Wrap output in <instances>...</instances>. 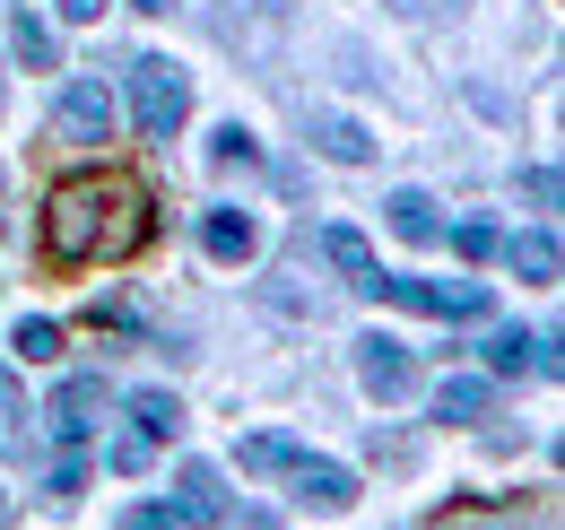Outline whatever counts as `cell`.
<instances>
[{"mask_svg": "<svg viewBox=\"0 0 565 530\" xmlns=\"http://www.w3.org/2000/svg\"><path fill=\"white\" fill-rule=\"evenodd\" d=\"M148 244H157V200L131 174H71V183H53L35 218V262L53 278H78L96 262H140Z\"/></svg>", "mask_w": 565, "mask_h": 530, "instance_id": "1", "label": "cell"}, {"mask_svg": "<svg viewBox=\"0 0 565 530\" xmlns=\"http://www.w3.org/2000/svg\"><path fill=\"white\" fill-rule=\"evenodd\" d=\"M356 296L401 305V314H426V322H479V314H488V287H479V278H401V269H374Z\"/></svg>", "mask_w": 565, "mask_h": 530, "instance_id": "2", "label": "cell"}, {"mask_svg": "<svg viewBox=\"0 0 565 530\" xmlns=\"http://www.w3.org/2000/svg\"><path fill=\"white\" fill-rule=\"evenodd\" d=\"M131 114H140L148 139H174L183 114H192V78L174 62H131Z\"/></svg>", "mask_w": 565, "mask_h": 530, "instance_id": "3", "label": "cell"}, {"mask_svg": "<svg viewBox=\"0 0 565 530\" xmlns=\"http://www.w3.org/2000/svg\"><path fill=\"white\" fill-rule=\"evenodd\" d=\"M53 131L71 139V148H105V139H114V96H105V78H78V87H62Z\"/></svg>", "mask_w": 565, "mask_h": 530, "instance_id": "4", "label": "cell"}, {"mask_svg": "<svg viewBox=\"0 0 565 530\" xmlns=\"http://www.w3.org/2000/svg\"><path fill=\"white\" fill-rule=\"evenodd\" d=\"M356 383L374 400H409L418 392V357H409L401 339H356Z\"/></svg>", "mask_w": 565, "mask_h": 530, "instance_id": "5", "label": "cell"}, {"mask_svg": "<svg viewBox=\"0 0 565 530\" xmlns=\"http://www.w3.org/2000/svg\"><path fill=\"white\" fill-rule=\"evenodd\" d=\"M226 513H235V505H226V478H217L210 462H183L174 469V522H226Z\"/></svg>", "mask_w": 565, "mask_h": 530, "instance_id": "6", "label": "cell"}, {"mask_svg": "<svg viewBox=\"0 0 565 530\" xmlns=\"http://www.w3.org/2000/svg\"><path fill=\"white\" fill-rule=\"evenodd\" d=\"M96 409H105V374H78V383L53 392L44 417H53V435H62V444H87V435H96Z\"/></svg>", "mask_w": 565, "mask_h": 530, "instance_id": "7", "label": "cell"}, {"mask_svg": "<svg viewBox=\"0 0 565 530\" xmlns=\"http://www.w3.org/2000/svg\"><path fill=\"white\" fill-rule=\"evenodd\" d=\"M201 244H210V262L244 269L262 253V226H253V209H210V218H201Z\"/></svg>", "mask_w": 565, "mask_h": 530, "instance_id": "8", "label": "cell"}, {"mask_svg": "<svg viewBox=\"0 0 565 530\" xmlns=\"http://www.w3.org/2000/svg\"><path fill=\"white\" fill-rule=\"evenodd\" d=\"M488 374L495 383H522V374H557V348L531 331H495L488 339Z\"/></svg>", "mask_w": 565, "mask_h": 530, "instance_id": "9", "label": "cell"}, {"mask_svg": "<svg viewBox=\"0 0 565 530\" xmlns=\"http://www.w3.org/2000/svg\"><path fill=\"white\" fill-rule=\"evenodd\" d=\"M287 478H296V505H313V513H349L356 505V478L340 462H296Z\"/></svg>", "mask_w": 565, "mask_h": 530, "instance_id": "10", "label": "cell"}, {"mask_svg": "<svg viewBox=\"0 0 565 530\" xmlns=\"http://www.w3.org/2000/svg\"><path fill=\"white\" fill-rule=\"evenodd\" d=\"M435 417H444V426H479V417H495V383H488V374H452V383L435 392Z\"/></svg>", "mask_w": 565, "mask_h": 530, "instance_id": "11", "label": "cell"}, {"mask_svg": "<svg viewBox=\"0 0 565 530\" xmlns=\"http://www.w3.org/2000/svg\"><path fill=\"white\" fill-rule=\"evenodd\" d=\"M522 522H548V513H522V505H479V496H461V505H444L426 530H522Z\"/></svg>", "mask_w": 565, "mask_h": 530, "instance_id": "12", "label": "cell"}, {"mask_svg": "<svg viewBox=\"0 0 565 530\" xmlns=\"http://www.w3.org/2000/svg\"><path fill=\"white\" fill-rule=\"evenodd\" d=\"M9 53H18L26 70H62V35H53L35 9H18V18H9Z\"/></svg>", "mask_w": 565, "mask_h": 530, "instance_id": "13", "label": "cell"}, {"mask_svg": "<svg viewBox=\"0 0 565 530\" xmlns=\"http://www.w3.org/2000/svg\"><path fill=\"white\" fill-rule=\"evenodd\" d=\"M383 209H392V235H401V244H444V218H435L426 192H392Z\"/></svg>", "mask_w": 565, "mask_h": 530, "instance_id": "14", "label": "cell"}, {"mask_svg": "<svg viewBox=\"0 0 565 530\" xmlns=\"http://www.w3.org/2000/svg\"><path fill=\"white\" fill-rule=\"evenodd\" d=\"M131 435L174 444V435H183V400H174V392H131Z\"/></svg>", "mask_w": 565, "mask_h": 530, "instance_id": "15", "label": "cell"}, {"mask_svg": "<svg viewBox=\"0 0 565 530\" xmlns=\"http://www.w3.org/2000/svg\"><path fill=\"white\" fill-rule=\"evenodd\" d=\"M235 462H244V478H287L305 453H296V435H244V444H235Z\"/></svg>", "mask_w": 565, "mask_h": 530, "instance_id": "16", "label": "cell"}, {"mask_svg": "<svg viewBox=\"0 0 565 530\" xmlns=\"http://www.w3.org/2000/svg\"><path fill=\"white\" fill-rule=\"evenodd\" d=\"M322 262L340 269V278H349V287H365V278H374V244H365V235H356V226H331V235H322Z\"/></svg>", "mask_w": 565, "mask_h": 530, "instance_id": "17", "label": "cell"}, {"mask_svg": "<svg viewBox=\"0 0 565 530\" xmlns=\"http://www.w3.org/2000/svg\"><path fill=\"white\" fill-rule=\"evenodd\" d=\"M313 139H322V157H340V166H365V157H374V131H365V123H349V114H322V123H313Z\"/></svg>", "mask_w": 565, "mask_h": 530, "instance_id": "18", "label": "cell"}, {"mask_svg": "<svg viewBox=\"0 0 565 530\" xmlns=\"http://www.w3.org/2000/svg\"><path fill=\"white\" fill-rule=\"evenodd\" d=\"M495 253L522 269L531 287H557V244H548V235H513V244H495Z\"/></svg>", "mask_w": 565, "mask_h": 530, "instance_id": "19", "label": "cell"}, {"mask_svg": "<svg viewBox=\"0 0 565 530\" xmlns=\"http://www.w3.org/2000/svg\"><path fill=\"white\" fill-rule=\"evenodd\" d=\"M35 435H26V392H18V374H0V453L18 462Z\"/></svg>", "mask_w": 565, "mask_h": 530, "instance_id": "20", "label": "cell"}, {"mask_svg": "<svg viewBox=\"0 0 565 530\" xmlns=\"http://www.w3.org/2000/svg\"><path fill=\"white\" fill-rule=\"evenodd\" d=\"M210 166H217V174H235V166H244V174H253V166H262V139L244 131V123H226V131L210 139Z\"/></svg>", "mask_w": 565, "mask_h": 530, "instance_id": "21", "label": "cell"}, {"mask_svg": "<svg viewBox=\"0 0 565 530\" xmlns=\"http://www.w3.org/2000/svg\"><path fill=\"white\" fill-rule=\"evenodd\" d=\"M9 348H18V357H35V365H53V357H62V322H35V314H26Z\"/></svg>", "mask_w": 565, "mask_h": 530, "instance_id": "22", "label": "cell"}, {"mask_svg": "<svg viewBox=\"0 0 565 530\" xmlns=\"http://www.w3.org/2000/svg\"><path fill=\"white\" fill-rule=\"evenodd\" d=\"M78 487H87V444H62V462H53V496L71 505Z\"/></svg>", "mask_w": 565, "mask_h": 530, "instance_id": "23", "label": "cell"}, {"mask_svg": "<svg viewBox=\"0 0 565 530\" xmlns=\"http://www.w3.org/2000/svg\"><path fill=\"white\" fill-rule=\"evenodd\" d=\"M495 244H504V235L479 226V218H470V226H452V253H461V262H495Z\"/></svg>", "mask_w": 565, "mask_h": 530, "instance_id": "24", "label": "cell"}, {"mask_svg": "<svg viewBox=\"0 0 565 530\" xmlns=\"http://www.w3.org/2000/svg\"><path fill=\"white\" fill-rule=\"evenodd\" d=\"M105 462L122 469V478H140V469L157 462V444H148V435H114V453H105Z\"/></svg>", "mask_w": 565, "mask_h": 530, "instance_id": "25", "label": "cell"}, {"mask_svg": "<svg viewBox=\"0 0 565 530\" xmlns=\"http://www.w3.org/2000/svg\"><path fill=\"white\" fill-rule=\"evenodd\" d=\"M522 192L540 200V209H557V192H565V183H557V166H531V174H522Z\"/></svg>", "mask_w": 565, "mask_h": 530, "instance_id": "26", "label": "cell"}, {"mask_svg": "<svg viewBox=\"0 0 565 530\" xmlns=\"http://www.w3.org/2000/svg\"><path fill=\"white\" fill-rule=\"evenodd\" d=\"M122 530H183L174 513H157V505H140V513H122Z\"/></svg>", "mask_w": 565, "mask_h": 530, "instance_id": "27", "label": "cell"}, {"mask_svg": "<svg viewBox=\"0 0 565 530\" xmlns=\"http://www.w3.org/2000/svg\"><path fill=\"white\" fill-rule=\"evenodd\" d=\"M62 18H71V26H96V18H105V0H62Z\"/></svg>", "mask_w": 565, "mask_h": 530, "instance_id": "28", "label": "cell"}, {"mask_svg": "<svg viewBox=\"0 0 565 530\" xmlns=\"http://www.w3.org/2000/svg\"><path fill=\"white\" fill-rule=\"evenodd\" d=\"M444 0H392V18H435Z\"/></svg>", "mask_w": 565, "mask_h": 530, "instance_id": "29", "label": "cell"}, {"mask_svg": "<svg viewBox=\"0 0 565 530\" xmlns=\"http://www.w3.org/2000/svg\"><path fill=\"white\" fill-rule=\"evenodd\" d=\"M131 9H148V18H166V9H174V0H131Z\"/></svg>", "mask_w": 565, "mask_h": 530, "instance_id": "30", "label": "cell"}]
</instances>
